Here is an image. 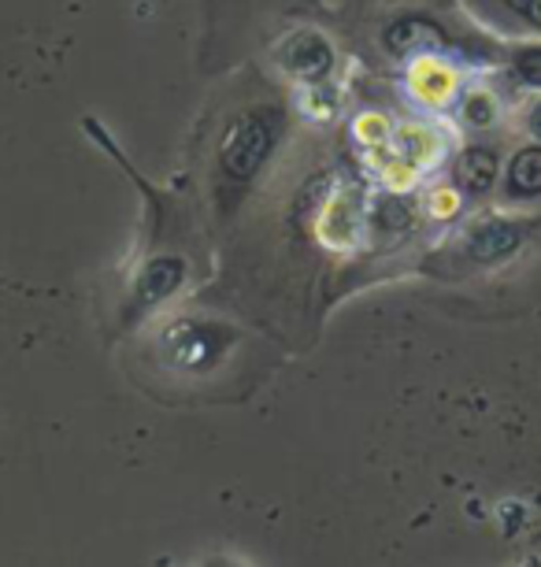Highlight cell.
<instances>
[{
    "label": "cell",
    "instance_id": "1",
    "mask_svg": "<svg viewBox=\"0 0 541 567\" xmlns=\"http://www.w3.org/2000/svg\"><path fill=\"white\" fill-rule=\"evenodd\" d=\"M285 120L279 109H249L241 112L230 131L222 134L219 145V167L230 182H249L260 175V167L268 164L274 145L282 142Z\"/></svg>",
    "mask_w": 541,
    "mask_h": 567
},
{
    "label": "cell",
    "instance_id": "2",
    "mask_svg": "<svg viewBox=\"0 0 541 567\" xmlns=\"http://www.w3.org/2000/svg\"><path fill=\"white\" fill-rule=\"evenodd\" d=\"M534 230V219L519 216H482L456 238V260L471 267H497L508 264L523 249V241Z\"/></svg>",
    "mask_w": 541,
    "mask_h": 567
},
{
    "label": "cell",
    "instance_id": "3",
    "mask_svg": "<svg viewBox=\"0 0 541 567\" xmlns=\"http://www.w3.org/2000/svg\"><path fill=\"white\" fill-rule=\"evenodd\" d=\"M227 349V334L216 327H200V323H183L178 330L167 334V352L178 368H189V371H200L208 363H216Z\"/></svg>",
    "mask_w": 541,
    "mask_h": 567
},
{
    "label": "cell",
    "instance_id": "4",
    "mask_svg": "<svg viewBox=\"0 0 541 567\" xmlns=\"http://www.w3.org/2000/svg\"><path fill=\"white\" fill-rule=\"evenodd\" d=\"M408 82H412V93H416L423 104H430V109H445V104L456 101V93H460V74L438 56H419Z\"/></svg>",
    "mask_w": 541,
    "mask_h": 567
},
{
    "label": "cell",
    "instance_id": "5",
    "mask_svg": "<svg viewBox=\"0 0 541 567\" xmlns=\"http://www.w3.org/2000/svg\"><path fill=\"white\" fill-rule=\"evenodd\" d=\"M504 197L512 205H534L541 200V145L530 142L516 148V156L504 167Z\"/></svg>",
    "mask_w": 541,
    "mask_h": 567
},
{
    "label": "cell",
    "instance_id": "6",
    "mask_svg": "<svg viewBox=\"0 0 541 567\" xmlns=\"http://www.w3.org/2000/svg\"><path fill=\"white\" fill-rule=\"evenodd\" d=\"M482 19L508 34H527L541 41V0H471Z\"/></svg>",
    "mask_w": 541,
    "mask_h": 567
},
{
    "label": "cell",
    "instance_id": "7",
    "mask_svg": "<svg viewBox=\"0 0 541 567\" xmlns=\"http://www.w3.org/2000/svg\"><path fill=\"white\" fill-rule=\"evenodd\" d=\"M497 178H501V164H497L493 148L471 145V148H464L460 159H456V182H460L464 194H471V197L490 194L497 186Z\"/></svg>",
    "mask_w": 541,
    "mask_h": 567
},
{
    "label": "cell",
    "instance_id": "8",
    "mask_svg": "<svg viewBox=\"0 0 541 567\" xmlns=\"http://www.w3.org/2000/svg\"><path fill=\"white\" fill-rule=\"evenodd\" d=\"M183 275H186V264L183 260H171V256H160V260L145 264V271L137 275V305H160L167 301L178 286H183Z\"/></svg>",
    "mask_w": 541,
    "mask_h": 567
},
{
    "label": "cell",
    "instance_id": "9",
    "mask_svg": "<svg viewBox=\"0 0 541 567\" xmlns=\"http://www.w3.org/2000/svg\"><path fill=\"white\" fill-rule=\"evenodd\" d=\"M290 56H285V68L293 74H304V79H315L331 68V45L320 38V34H296L290 41Z\"/></svg>",
    "mask_w": 541,
    "mask_h": 567
},
{
    "label": "cell",
    "instance_id": "10",
    "mask_svg": "<svg viewBox=\"0 0 541 567\" xmlns=\"http://www.w3.org/2000/svg\"><path fill=\"white\" fill-rule=\"evenodd\" d=\"M460 115H464V123H468L471 131H490V126L501 123V101H497L493 90H486V85H475V90L464 93Z\"/></svg>",
    "mask_w": 541,
    "mask_h": 567
},
{
    "label": "cell",
    "instance_id": "11",
    "mask_svg": "<svg viewBox=\"0 0 541 567\" xmlns=\"http://www.w3.org/2000/svg\"><path fill=\"white\" fill-rule=\"evenodd\" d=\"M508 74L523 85V90H534L541 93V45H523L512 56V68H508Z\"/></svg>",
    "mask_w": 541,
    "mask_h": 567
},
{
    "label": "cell",
    "instance_id": "12",
    "mask_svg": "<svg viewBox=\"0 0 541 567\" xmlns=\"http://www.w3.org/2000/svg\"><path fill=\"white\" fill-rule=\"evenodd\" d=\"M519 126H523V134L530 137V142L541 145V93L534 101L523 104V120H519Z\"/></svg>",
    "mask_w": 541,
    "mask_h": 567
},
{
    "label": "cell",
    "instance_id": "13",
    "mask_svg": "<svg viewBox=\"0 0 541 567\" xmlns=\"http://www.w3.org/2000/svg\"><path fill=\"white\" fill-rule=\"evenodd\" d=\"M430 212L441 219H452L456 212H460V194H456V189H438V194H430Z\"/></svg>",
    "mask_w": 541,
    "mask_h": 567
}]
</instances>
